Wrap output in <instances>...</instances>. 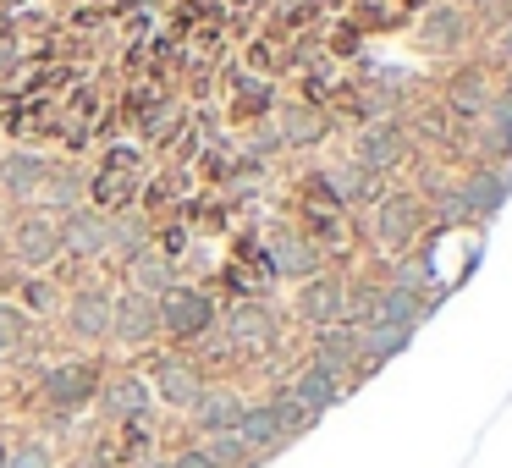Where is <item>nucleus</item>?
<instances>
[{
    "label": "nucleus",
    "instance_id": "1",
    "mask_svg": "<svg viewBox=\"0 0 512 468\" xmlns=\"http://www.w3.org/2000/svg\"><path fill=\"white\" fill-rule=\"evenodd\" d=\"M215 320H221V309H215V298L204 287H171L166 298H160V331L177 336V342H199V336L215 331Z\"/></svg>",
    "mask_w": 512,
    "mask_h": 468
},
{
    "label": "nucleus",
    "instance_id": "2",
    "mask_svg": "<svg viewBox=\"0 0 512 468\" xmlns=\"http://www.w3.org/2000/svg\"><path fill=\"white\" fill-rule=\"evenodd\" d=\"M56 243H61V254H72V259H100L105 248H111V215L105 210H67L56 221Z\"/></svg>",
    "mask_w": 512,
    "mask_h": 468
},
{
    "label": "nucleus",
    "instance_id": "3",
    "mask_svg": "<svg viewBox=\"0 0 512 468\" xmlns=\"http://www.w3.org/2000/svg\"><path fill=\"white\" fill-rule=\"evenodd\" d=\"M116 342L127 347H144L160 336V298H149V292H122L116 298V325H111Z\"/></svg>",
    "mask_w": 512,
    "mask_h": 468
},
{
    "label": "nucleus",
    "instance_id": "4",
    "mask_svg": "<svg viewBox=\"0 0 512 468\" xmlns=\"http://www.w3.org/2000/svg\"><path fill=\"white\" fill-rule=\"evenodd\" d=\"M94 397H100V375H94L89 364H61L45 375V402L61 419H67L72 408H83V402H94Z\"/></svg>",
    "mask_w": 512,
    "mask_h": 468
},
{
    "label": "nucleus",
    "instance_id": "5",
    "mask_svg": "<svg viewBox=\"0 0 512 468\" xmlns=\"http://www.w3.org/2000/svg\"><path fill=\"white\" fill-rule=\"evenodd\" d=\"M67 320H72V331H78L83 342H105L111 325H116V298H111V292H100V287H89V292L72 298Z\"/></svg>",
    "mask_w": 512,
    "mask_h": 468
},
{
    "label": "nucleus",
    "instance_id": "6",
    "mask_svg": "<svg viewBox=\"0 0 512 468\" xmlns=\"http://www.w3.org/2000/svg\"><path fill=\"white\" fill-rule=\"evenodd\" d=\"M100 408H105V419H122V424L149 419V380H144V375H116V380H105Z\"/></svg>",
    "mask_w": 512,
    "mask_h": 468
},
{
    "label": "nucleus",
    "instance_id": "7",
    "mask_svg": "<svg viewBox=\"0 0 512 468\" xmlns=\"http://www.w3.org/2000/svg\"><path fill=\"white\" fill-rule=\"evenodd\" d=\"M243 408H248V402L237 397V391L215 386V391H199L188 413H193V430H204V435H221V430H237V419H243Z\"/></svg>",
    "mask_w": 512,
    "mask_h": 468
},
{
    "label": "nucleus",
    "instance_id": "8",
    "mask_svg": "<svg viewBox=\"0 0 512 468\" xmlns=\"http://www.w3.org/2000/svg\"><path fill=\"white\" fill-rule=\"evenodd\" d=\"M12 248H17V265H50V259L61 254V243H56V221L50 215H23L17 221V232H12Z\"/></svg>",
    "mask_w": 512,
    "mask_h": 468
},
{
    "label": "nucleus",
    "instance_id": "9",
    "mask_svg": "<svg viewBox=\"0 0 512 468\" xmlns=\"http://www.w3.org/2000/svg\"><path fill=\"white\" fill-rule=\"evenodd\" d=\"M199 369L188 364V358H155V397L171 402V408H193V397H199Z\"/></svg>",
    "mask_w": 512,
    "mask_h": 468
},
{
    "label": "nucleus",
    "instance_id": "10",
    "mask_svg": "<svg viewBox=\"0 0 512 468\" xmlns=\"http://www.w3.org/2000/svg\"><path fill=\"white\" fill-rule=\"evenodd\" d=\"M270 270H276V276L314 281V270H320V248H314L309 237H298V232H276V243H270Z\"/></svg>",
    "mask_w": 512,
    "mask_h": 468
},
{
    "label": "nucleus",
    "instance_id": "11",
    "mask_svg": "<svg viewBox=\"0 0 512 468\" xmlns=\"http://www.w3.org/2000/svg\"><path fill=\"white\" fill-rule=\"evenodd\" d=\"M298 314L303 320H314L325 331V325H342V314H347V292H342V281L336 276H314L309 287H303V298H298Z\"/></svg>",
    "mask_w": 512,
    "mask_h": 468
},
{
    "label": "nucleus",
    "instance_id": "12",
    "mask_svg": "<svg viewBox=\"0 0 512 468\" xmlns=\"http://www.w3.org/2000/svg\"><path fill=\"white\" fill-rule=\"evenodd\" d=\"M45 160L34 155V149H12V155L0 160V188L12 193V199H39V188H45Z\"/></svg>",
    "mask_w": 512,
    "mask_h": 468
},
{
    "label": "nucleus",
    "instance_id": "13",
    "mask_svg": "<svg viewBox=\"0 0 512 468\" xmlns=\"http://www.w3.org/2000/svg\"><path fill=\"white\" fill-rule=\"evenodd\" d=\"M237 441H243L254 457L276 452V446L287 441V435H281V419H276V408H270V402H259V408H243V419H237Z\"/></svg>",
    "mask_w": 512,
    "mask_h": 468
},
{
    "label": "nucleus",
    "instance_id": "14",
    "mask_svg": "<svg viewBox=\"0 0 512 468\" xmlns=\"http://www.w3.org/2000/svg\"><path fill=\"white\" fill-rule=\"evenodd\" d=\"M358 364V331L353 325H325L320 342H314V369H331L342 380V369Z\"/></svg>",
    "mask_w": 512,
    "mask_h": 468
},
{
    "label": "nucleus",
    "instance_id": "15",
    "mask_svg": "<svg viewBox=\"0 0 512 468\" xmlns=\"http://www.w3.org/2000/svg\"><path fill=\"white\" fill-rule=\"evenodd\" d=\"M127 270H133V292H149V298H166V292L177 287V265H171L166 254H155V248H138V254L127 259Z\"/></svg>",
    "mask_w": 512,
    "mask_h": 468
},
{
    "label": "nucleus",
    "instance_id": "16",
    "mask_svg": "<svg viewBox=\"0 0 512 468\" xmlns=\"http://www.w3.org/2000/svg\"><path fill=\"white\" fill-rule=\"evenodd\" d=\"M292 397H298L303 413H314V419H320L331 402H342V380H336L331 369H314V364H309L298 380H292Z\"/></svg>",
    "mask_w": 512,
    "mask_h": 468
},
{
    "label": "nucleus",
    "instance_id": "17",
    "mask_svg": "<svg viewBox=\"0 0 512 468\" xmlns=\"http://www.w3.org/2000/svg\"><path fill=\"white\" fill-rule=\"evenodd\" d=\"M226 342L232 347H265L270 342V314L259 303H237L226 309Z\"/></svg>",
    "mask_w": 512,
    "mask_h": 468
},
{
    "label": "nucleus",
    "instance_id": "18",
    "mask_svg": "<svg viewBox=\"0 0 512 468\" xmlns=\"http://www.w3.org/2000/svg\"><path fill=\"white\" fill-rule=\"evenodd\" d=\"M358 160H364V171H386L402 160V138L397 127H369L364 138H358Z\"/></svg>",
    "mask_w": 512,
    "mask_h": 468
},
{
    "label": "nucleus",
    "instance_id": "19",
    "mask_svg": "<svg viewBox=\"0 0 512 468\" xmlns=\"http://www.w3.org/2000/svg\"><path fill=\"white\" fill-rule=\"evenodd\" d=\"M413 226H419V210H413V199H386V204H380V221H375L380 243L402 248V243L413 237Z\"/></svg>",
    "mask_w": 512,
    "mask_h": 468
},
{
    "label": "nucleus",
    "instance_id": "20",
    "mask_svg": "<svg viewBox=\"0 0 512 468\" xmlns=\"http://www.w3.org/2000/svg\"><path fill=\"white\" fill-rule=\"evenodd\" d=\"M45 193L50 204H61V210H83V193H89V182H83L78 166H50L45 171Z\"/></svg>",
    "mask_w": 512,
    "mask_h": 468
},
{
    "label": "nucleus",
    "instance_id": "21",
    "mask_svg": "<svg viewBox=\"0 0 512 468\" xmlns=\"http://www.w3.org/2000/svg\"><path fill=\"white\" fill-rule=\"evenodd\" d=\"M457 199H463V210H479V215L501 210V199H507V171H479V177H468V188Z\"/></svg>",
    "mask_w": 512,
    "mask_h": 468
},
{
    "label": "nucleus",
    "instance_id": "22",
    "mask_svg": "<svg viewBox=\"0 0 512 468\" xmlns=\"http://www.w3.org/2000/svg\"><path fill=\"white\" fill-rule=\"evenodd\" d=\"M413 331H397V325H364L358 331V358H369V364H386L391 353H402L408 347Z\"/></svg>",
    "mask_w": 512,
    "mask_h": 468
},
{
    "label": "nucleus",
    "instance_id": "23",
    "mask_svg": "<svg viewBox=\"0 0 512 468\" xmlns=\"http://www.w3.org/2000/svg\"><path fill=\"white\" fill-rule=\"evenodd\" d=\"M204 457H210L215 468H248V463H254V452H248V446L237 441V430L210 435V441H204Z\"/></svg>",
    "mask_w": 512,
    "mask_h": 468
},
{
    "label": "nucleus",
    "instance_id": "24",
    "mask_svg": "<svg viewBox=\"0 0 512 468\" xmlns=\"http://www.w3.org/2000/svg\"><path fill=\"white\" fill-rule=\"evenodd\" d=\"M281 133H287V144H314L325 133V122L314 111H303V105H287L281 111Z\"/></svg>",
    "mask_w": 512,
    "mask_h": 468
},
{
    "label": "nucleus",
    "instance_id": "25",
    "mask_svg": "<svg viewBox=\"0 0 512 468\" xmlns=\"http://www.w3.org/2000/svg\"><path fill=\"white\" fill-rule=\"evenodd\" d=\"M23 342H28L23 309H17V303H0V358H6V353H23Z\"/></svg>",
    "mask_w": 512,
    "mask_h": 468
},
{
    "label": "nucleus",
    "instance_id": "26",
    "mask_svg": "<svg viewBox=\"0 0 512 468\" xmlns=\"http://www.w3.org/2000/svg\"><path fill=\"white\" fill-rule=\"evenodd\" d=\"M23 309H28V314H56V309H61V292H56V281H45V276L23 281Z\"/></svg>",
    "mask_w": 512,
    "mask_h": 468
},
{
    "label": "nucleus",
    "instance_id": "27",
    "mask_svg": "<svg viewBox=\"0 0 512 468\" xmlns=\"http://www.w3.org/2000/svg\"><path fill=\"white\" fill-rule=\"evenodd\" d=\"M6 468H56V457H50L45 441H23L6 452Z\"/></svg>",
    "mask_w": 512,
    "mask_h": 468
},
{
    "label": "nucleus",
    "instance_id": "28",
    "mask_svg": "<svg viewBox=\"0 0 512 468\" xmlns=\"http://www.w3.org/2000/svg\"><path fill=\"white\" fill-rule=\"evenodd\" d=\"M111 248H116V254H127V259H133L138 248H144V226H138V221H127V215H122V221H111Z\"/></svg>",
    "mask_w": 512,
    "mask_h": 468
},
{
    "label": "nucleus",
    "instance_id": "29",
    "mask_svg": "<svg viewBox=\"0 0 512 468\" xmlns=\"http://www.w3.org/2000/svg\"><path fill=\"white\" fill-rule=\"evenodd\" d=\"M452 105H457V111H463V116L485 111V83H479V78H463V83H457V89H452Z\"/></svg>",
    "mask_w": 512,
    "mask_h": 468
},
{
    "label": "nucleus",
    "instance_id": "30",
    "mask_svg": "<svg viewBox=\"0 0 512 468\" xmlns=\"http://www.w3.org/2000/svg\"><path fill=\"white\" fill-rule=\"evenodd\" d=\"M457 34V17L452 12H441V17H430V23H424V39H452Z\"/></svg>",
    "mask_w": 512,
    "mask_h": 468
},
{
    "label": "nucleus",
    "instance_id": "31",
    "mask_svg": "<svg viewBox=\"0 0 512 468\" xmlns=\"http://www.w3.org/2000/svg\"><path fill=\"white\" fill-rule=\"evenodd\" d=\"M171 468H215V463L204 457V446H188V452H177V457H171Z\"/></svg>",
    "mask_w": 512,
    "mask_h": 468
},
{
    "label": "nucleus",
    "instance_id": "32",
    "mask_svg": "<svg viewBox=\"0 0 512 468\" xmlns=\"http://www.w3.org/2000/svg\"><path fill=\"white\" fill-rule=\"evenodd\" d=\"M490 122H496L501 133H512V94H507V100H496V105H490Z\"/></svg>",
    "mask_w": 512,
    "mask_h": 468
},
{
    "label": "nucleus",
    "instance_id": "33",
    "mask_svg": "<svg viewBox=\"0 0 512 468\" xmlns=\"http://www.w3.org/2000/svg\"><path fill=\"white\" fill-rule=\"evenodd\" d=\"M144 468H171V463H144Z\"/></svg>",
    "mask_w": 512,
    "mask_h": 468
},
{
    "label": "nucleus",
    "instance_id": "34",
    "mask_svg": "<svg viewBox=\"0 0 512 468\" xmlns=\"http://www.w3.org/2000/svg\"><path fill=\"white\" fill-rule=\"evenodd\" d=\"M507 56H512V34H507Z\"/></svg>",
    "mask_w": 512,
    "mask_h": 468
}]
</instances>
